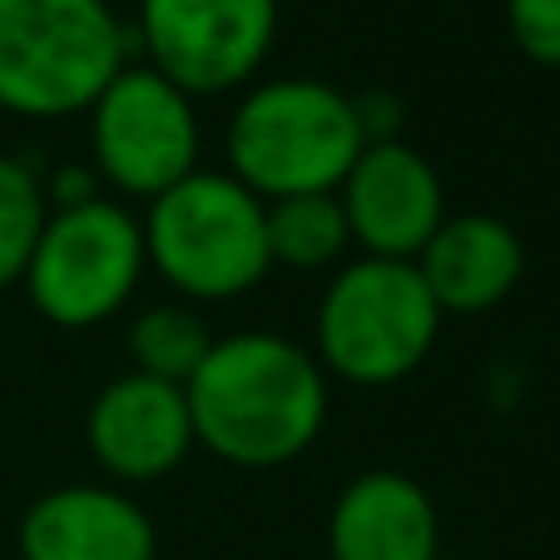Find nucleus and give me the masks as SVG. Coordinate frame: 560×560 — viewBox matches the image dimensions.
Segmentation results:
<instances>
[{
	"label": "nucleus",
	"instance_id": "nucleus-1",
	"mask_svg": "<svg viewBox=\"0 0 560 560\" xmlns=\"http://www.w3.org/2000/svg\"><path fill=\"white\" fill-rule=\"evenodd\" d=\"M184 397L194 442L244 471L298 462L328 427V372L278 332L213 338Z\"/></svg>",
	"mask_w": 560,
	"mask_h": 560
},
{
	"label": "nucleus",
	"instance_id": "nucleus-2",
	"mask_svg": "<svg viewBox=\"0 0 560 560\" xmlns=\"http://www.w3.org/2000/svg\"><path fill=\"white\" fill-rule=\"evenodd\" d=\"M368 144L362 105L313 74L248 85L223 129L229 174L264 203L293 194H338Z\"/></svg>",
	"mask_w": 560,
	"mask_h": 560
},
{
	"label": "nucleus",
	"instance_id": "nucleus-3",
	"mask_svg": "<svg viewBox=\"0 0 560 560\" xmlns=\"http://www.w3.org/2000/svg\"><path fill=\"white\" fill-rule=\"evenodd\" d=\"M109 0H0V115L70 119L129 65Z\"/></svg>",
	"mask_w": 560,
	"mask_h": 560
},
{
	"label": "nucleus",
	"instance_id": "nucleus-4",
	"mask_svg": "<svg viewBox=\"0 0 560 560\" xmlns=\"http://www.w3.org/2000/svg\"><path fill=\"white\" fill-rule=\"evenodd\" d=\"M144 258L184 303H229L268 278L264 199L229 170H194L144 203Z\"/></svg>",
	"mask_w": 560,
	"mask_h": 560
},
{
	"label": "nucleus",
	"instance_id": "nucleus-5",
	"mask_svg": "<svg viewBox=\"0 0 560 560\" xmlns=\"http://www.w3.org/2000/svg\"><path fill=\"white\" fill-rule=\"evenodd\" d=\"M442 307L417 264L368 258L338 268L313 323V358L352 387H392L412 377L436 348Z\"/></svg>",
	"mask_w": 560,
	"mask_h": 560
},
{
	"label": "nucleus",
	"instance_id": "nucleus-6",
	"mask_svg": "<svg viewBox=\"0 0 560 560\" xmlns=\"http://www.w3.org/2000/svg\"><path fill=\"white\" fill-rule=\"evenodd\" d=\"M139 213L100 194L74 209H50L21 288L50 328H100L135 298L144 278Z\"/></svg>",
	"mask_w": 560,
	"mask_h": 560
},
{
	"label": "nucleus",
	"instance_id": "nucleus-7",
	"mask_svg": "<svg viewBox=\"0 0 560 560\" xmlns=\"http://www.w3.org/2000/svg\"><path fill=\"white\" fill-rule=\"evenodd\" d=\"M85 115L95 174L119 199L149 203L199 170L203 135L194 95H184L174 80L149 70L144 60H129Z\"/></svg>",
	"mask_w": 560,
	"mask_h": 560
},
{
	"label": "nucleus",
	"instance_id": "nucleus-8",
	"mask_svg": "<svg viewBox=\"0 0 560 560\" xmlns=\"http://www.w3.org/2000/svg\"><path fill=\"white\" fill-rule=\"evenodd\" d=\"M144 65L194 100L244 90L278 40V0H139Z\"/></svg>",
	"mask_w": 560,
	"mask_h": 560
},
{
	"label": "nucleus",
	"instance_id": "nucleus-9",
	"mask_svg": "<svg viewBox=\"0 0 560 560\" xmlns=\"http://www.w3.org/2000/svg\"><path fill=\"white\" fill-rule=\"evenodd\" d=\"M338 203L348 213L352 244L368 258H402L412 264L436 229L446 223L442 174L422 149L402 139H372L352 159L348 179L338 184Z\"/></svg>",
	"mask_w": 560,
	"mask_h": 560
},
{
	"label": "nucleus",
	"instance_id": "nucleus-10",
	"mask_svg": "<svg viewBox=\"0 0 560 560\" xmlns=\"http://www.w3.org/2000/svg\"><path fill=\"white\" fill-rule=\"evenodd\" d=\"M85 446L115 487H149L179 471L194 452V417L179 382L119 372L90 397Z\"/></svg>",
	"mask_w": 560,
	"mask_h": 560
},
{
	"label": "nucleus",
	"instance_id": "nucleus-11",
	"mask_svg": "<svg viewBox=\"0 0 560 560\" xmlns=\"http://www.w3.org/2000/svg\"><path fill=\"white\" fill-rule=\"evenodd\" d=\"M159 530L125 487L74 481L21 516V560H154Z\"/></svg>",
	"mask_w": 560,
	"mask_h": 560
},
{
	"label": "nucleus",
	"instance_id": "nucleus-12",
	"mask_svg": "<svg viewBox=\"0 0 560 560\" xmlns=\"http://www.w3.org/2000/svg\"><path fill=\"white\" fill-rule=\"evenodd\" d=\"M332 560H436L442 556V516L417 476L362 471L338 491L328 516Z\"/></svg>",
	"mask_w": 560,
	"mask_h": 560
},
{
	"label": "nucleus",
	"instance_id": "nucleus-13",
	"mask_svg": "<svg viewBox=\"0 0 560 560\" xmlns=\"http://www.w3.org/2000/svg\"><path fill=\"white\" fill-rule=\"evenodd\" d=\"M412 264L442 317H476L516 293L526 273V248L497 213H446V223Z\"/></svg>",
	"mask_w": 560,
	"mask_h": 560
},
{
	"label": "nucleus",
	"instance_id": "nucleus-14",
	"mask_svg": "<svg viewBox=\"0 0 560 560\" xmlns=\"http://www.w3.org/2000/svg\"><path fill=\"white\" fill-rule=\"evenodd\" d=\"M264 229L273 268L283 264L293 273H323L352 244L338 194H293V199L264 203Z\"/></svg>",
	"mask_w": 560,
	"mask_h": 560
},
{
	"label": "nucleus",
	"instance_id": "nucleus-15",
	"mask_svg": "<svg viewBox=\"0 0 560 560\" xmlns=\"http://www.w3.org/2000/svg\"><path fill=\"white\" fill-rule=\"evenodd\" d=\"M213 332L194 303H154L129 323V358L135 372L159 382H189L199 362L209 358Z\"/></svg>",
	"mask_w": 560,
	"mask_h": 560
},
{
	"label": "nucleus",
	"instance_id": "nucleus-16",
	"mask_svg": "<svg viewBox=\"0 0 560 560\" xmlns=\"http://www.w3.org/2000/svg\"><path fill=\"white\" fill-rule=\"evenodd\" d=\"M45 219H50L45 174L15 154H0V293L21 288Z\"/></svg>",
	"mask_w": 560,
	"mask_h": 560
},
{
	"label": "nucleus",
	"instance_id": "nucleus-17",
	"mask_svg": "<svg viewBox=\"0 0 560 560\" xmlns=\"http://www.w3.org/2000/svg\"><path fill=\"white\" fill-rule=\"evenodd\" d=\"M506 31L530 65L560 70V0H506Z\"/></svg>",
	"mask_w": 560,
	"mask_h": 560
},
{
	"label": "nucleus",
	"instance_id": "nucleus-18",
	"mask_svg": "<svg viewBox=\"0 0 560 560\" xmlns=\"http://www.w3.org/2000/svg\"><path fill=\"white\" fill-rule=\"evenodd\" d=\"M105 194V184H100L95 164H60V170L45 174V199H50V209H74V203H90Z\"/></svg>",
	"mask_w": 560,
	"mask_h": 560
}]
</instances>
